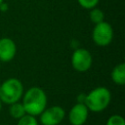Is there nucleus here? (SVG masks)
Returning <instances> with one entry per match:
<instances>
[{
	"instance_id": "nucleus-1",
	"label": "nucleus",
	"mask_w": 125,
	"mask_h": 125,
	"mask_svg": "<svg viewBox=\"0 0 125 125\" xmlns=\"http://www.w3.org/2000/svg\"><path fill=\"white\" fill-rule=\"evenodd\" d=\"M21 99V104L27 114L39 116V114L47 107V95L40 87H30L23 93Z\"/></svg>"
},
{
	"instance_id": "nucleus-2",
	"label": "nucleus",
	"mask_w": 125,
	"mask_h": 125,
	"mask_svg": "<svg viewBox=\"0 0 125 125\" xmlns=\"http://www.w3.org/2000/svg\"><path fill=\"white\" fill-rule=\"evenodd\" d=\"M111 93L104 86H99L92 89L84 98V104L93 112H101L104 110L110 104Z\"/></svg>"
},
{
	"instance_id": "nucleus-3",
	"label": "nucleus",
	"mask_w": 125,
	"mask_h": 125,
	"mask_svg": "<svg viewBox=\"0 0 125 125\" xmlns=\"http://www.w3.org/2000/svg\"><path fill=\"white\" fill-rule=\"evenodd\" d=\"M23 95V85L18 78L11 77L0 85V100L3 104H11L20 102Z\"/></svg>"
},
{
	"instance_id": "nucleus-4",
	"label": "nucleus",
	"mask_w": 125,
	"mask_h": 125,
	"mask_svg": "<svg viewBox=\"0 0 125 125\" xmlns=\"http://www.w3.org/2000/svg\"><path fill=\"white\" fill-rule=\"evenodd\" d=\"M92 39L94 43L100 47L108 46L113 39V29L107 21H101L96 23L92 31Z\"/></svg>"
},
{
	"instance_id": "nucleus-5",
	"label": "nucleus",
	"mask_w": 125,
	"mask_h": 125,
	"mask_svg": "<svg viewBox=\"0 0 125 125\" xmlns=\"http://www.w3.org/2000/svg\"><path fill=\"white\" fill-rule=\"evenodd\" d=\"M71 65L78 72L89 70L93 63L92 54L85 48H76L71 55Z\"/></svg>"
},
{
	"instance_id": "nucleus-6",
	"label": "nucleus",
	"mask_w": 125,
	"mask_h": 125,
	"mask_svg": "<svg viewBox=\"0 0 125 125\" xmlns=\"http://www.w3.org/2000/svg\"><path fill=\"white\" fill-rule=\"evenodd\" d=\"M64 117L65 111L61 105H52L39 114V121L42 125H59Z\"/></svg>"
},
{
	"instance_id": "nucleus-7",
	"label": "nucleus",
	"mask_w": 125,
	"mask_h": 125,
	"mask_svg": "<svg viewBox=\"0 0 125 125\" xmlns=\"http://www.w3.org/2000/svg\"><path fill=\"white\" fill-rule=\"evenodd\" d=\"M89 116V109L84 103H76L68 111V121L71 125H84Z\"/></svg>"
},
{
	"instance_id": "nucleus-8",
	"label": "nucleus",
	"mask_w": 125,
	"mask_h": 125,
	"mask_svg": "<svg viewBox=\"0 0 125 125\" xmlns=\"http://www.w3.org/2000/svg\"><path fill=\"white\" fill-rule=\"evenodd\" d=\"M17 54V45L15 41L8 37L0 38V62H11Z\"/></svg>"
},
{
	"instance_id": "nucleus-9",
	"label": "nucleus",
	"mask_w": 125,
	"mask_h": 125,
	"mask_svg": "<svg viewBox=\"0 0 125 125\" xmlns=\"http://www.w3.org/2000/svg\"><path fill=\"white\" fill-rule=\"evenodd\" d=\"M111 80L119 86H123L125 84V63L120 62L116 64L111 70Z\"/></svg>"
},
{
	"instance_id": "nucleus-10",
	"label": "nucleus",
	"mask_w": 125,
	"mask_h": 125,
	"mask_svg": "<svg viewBox=\"0 0 125 125\" xmlns=\"http://www.w3.org/2000/svg\"><path fill=\"white\" fill-rule=\"evenodd\" d=\"M9 105H10V107H9L10 115L15 119H20L21 116H23L26 113L22 104L20 102H16V103L11 104Z\"/></svg>"
},
{
	"instance_id": "nucleus-11",
	"label": "nucleus",
	"mask_w": 125,
	"mask_h": 125,
	"mask_svg": "<svg viewBox=\"0 0 125 125\" xmlns=\"http://www.w3.org/2000/svg\"><path fill=\"white\" fill-rule=\"evenodd\" d=\"M89 17H90L91 21L93 23H95V24L96 23H99V22H101L103 21H104V12L101 9L97 8V7L90 9Z\"/></svg>"
},
{
	"instance_id": "nucleus-12",
	"label": "nucleus",
	"mask_w": 125,
	"mask_h": 125,
	"mask_svg": "<svg viewBox=\"0 0 125 125\" xmlns=\"http://www.w3.org/2000/svg\"><path fill=\"white\" fill-rule=\"evenodd\" d=\"M17 125H38V121L36 119V116L25 113L23 116L18 119Z\"/></svg>"
},
{
	"instance_id": "nucleus-13",
	"label": "nucleus",
	"mask_w": 125,
	"mask_h": 125,
	"mask_svg": "<svg viewBox=\"0 0 125 125\" xmlns=\"http://www.w3.org/2000/svg\"><path fill=\"white\" fill-rule=\"evenodd\" d=\"M105 125H125V120L121 115L113 114L108 117Z\"/></svg>"
},
{
	"instance_id": "nucleus-14",
	"label": "nucleus",
	"mask_w": 125,
	"mask_h": 125,
	"mask_svg": "<svg viewBox=\"0 0 125 125\" xmlns=\"http://www.w3.org/2000/svg\"><path fill=\"white\" fill-rule=\"evenodd\" d=\"M78 4L84 8V9H87V10H90L92 8H95L97 7V5L99 4L100 0H77Z\"/></svg>"
},
{
	"instance_id": "nucleus-15",
	"label": "nucleus",
	"mask_w": 125,
	"mask_h": 125,
	"mask_svg": "<svg viewBox=\"0 0 125 125\" xmlns=\"http://www.w3.org/2000/svg\"><path fill=\"white\" fill-rule=\"evenodd\" d=\"M7 9H8V6H7V5H6V4L3 2V3L0 5V11H2V12H5Z\"/></svg>"
},
{
	"instance_id": "nucleus-16",
	"label": "nucleus",
	"mask_w": 125,
	"mask_h": 125,
	"mask_svg": "<svg viewBox=\"0 0 125 125\" xmlns=\"http://www.w3.org/2000/svg\"><path fill=\"white\" fill-rule=\"evenodd\" d=\"M2 104H3V103L1 102V100H0V111L2 110Z\"/></svg>"
},
{
	"instance_id": "nucleus-17",
	"label": "nucleus",
	"mask_w": 125,
	"mask_h": 125,
	"mask_svg": "<svg viewBox=\"0 0 125 125\" xmlns=\"http://www.w3.org/2000/svg\"><path fill=\"white\" fill-rule=\"evenodd\" d=\"M3 2H4V0H0V5H1V4L3 3Z\"/></svg>"
},
{
	"instance_id": "nucleus-18",
	"label": "nucleus",
	"mask_w": 125,
	"mask_h": 125,
	"mask_svg": "<svg viewBox=\"0 0 125 125\" xmlns=\"http://www.w3.org/2000/svg\"><path fill=\"white\" fill-rule=\"evenodd\" d=\"M0 65H1V62H0Z\"/></svg>"
},
{
	"instance_id": "nucleus-19",
	"label": "nucleus",
	"mask_w": 125,
	"mask_h": 125,
	"mask_svg": "<svg viewBox=\"0 0 125 125\" xmlns=\"http://www.w3.org/2000/svg\"><path fill=\"white\" fill-rule=\"evenodd\" d=\"M0 85H1V82H0Z\"/></svg>"
}]
</instances>
